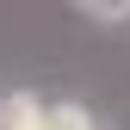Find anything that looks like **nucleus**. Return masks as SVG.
I'll use <instances>...</instances> for the list:
<instances>
[{
  "label": "nucleus",
  "mask_w": 130,
  "mask_h": 130,
  "mask_svg": "<svg viewBox=\"0 0 130 130\" xmlns=\"http://www.w3.org/2000/svg\"><path fill=\"white\" fill-rule=\"evenodd\" d=\"M50 105L56 99H43L31 87H6L0 93V130H50Z\"/></svg>",
  "instance_id": "nucleus-1"
},
{
  "label": "nucleus",
  "mask_w": 130,
  "mask_h": 130,
  "mask_svg": "<svg viewBox=\"0 0 130 130\" xmlns=\"http://www.w3.org/2000/svg\"><path fill=\"white\" fill-rule=\"evenodd\" d=\"M80 19H99V25H130V0H80Z\"/></svg>",
  "instance_id": "nucleus-3"
},
{
  "label": "nucleus",
  "mask_w": 130,
  "mask_h": 130,
  "mask_svg": "<svg viewBox=\"0 0 130 130\" xmlns=\"http://www.w3.org/2000/svg\"><path fill=\"white\" fill-rule=\"evenodd\" d=\"M50 130H111V124H99L80 99H56L50 105Z\"/></svg>",
  "instance_id": "nucleus-2"
}]
</instances>
